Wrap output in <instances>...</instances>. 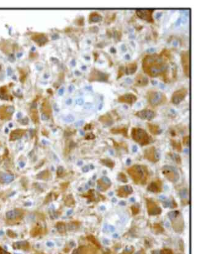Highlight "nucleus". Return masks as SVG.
I'll return each instance as SVG.
<instances>
[{"label": "nucleus", "mask_w": 199, "mask_h": 254, "mask_svg": "<svg viewBox=\"0 0 199 254\" xmlns=\"http://www.w3.org/2000/svg\"><path fill=\"white\" fill-rule=\"evenodd\" d=\"M14 179V177L12 174L0 172V183L1 184H9L13 182Z\"/></svg>", "instance_id": "nucleus-24"}, {"label": "nucleus", "mask_w": 199, "mask_h": 254, "mask_svg": "<svg viewBox=\"0 0 199 254\" xmlns=\"http://www.w3.org/2000/svg\"><path fill=\"white\" fill-rule=\"evenodd\" d=\"M135 116L142 120H151L156 117V113L152 110L143 109L135 113Z\"/></svg>", "instance_id": "nucleus-14"}, {"label": "nucleus", "mask_w": 199, "mask_h": 254, "mask_svg": "<svg viewBox=\"0 0 199 254\" xmlns=\"http://www.w3.org/2000/svg\"><path fill=\"white\" fill-rule=\"evenodd\" d=\"M30 117L34 124H38L39 122L38 112L36 109H31L30 110Z\"/></svg>", "instance_id": "nucleus-36"}, {"label": "nucleus", "mask_w": 199, "mask_h": 254, "mask_svg": "<svg viewBox=\"0 0 199 254\" xmlns=\"http://www.w3.org/2000/svg\"><path fill=\"white\" fill-rule=\"evenodd\" d=\"M149 79L146 76L141 74H138L135 78V86H145L148 84Z\"/></svg>", "instance_id": "nucleus-23"}, {"label": "nucleus", "mask_w": 199, "mask_h": 254, "mask_svg": "<svg viewBox=\"0 0 199 254\" xmlns=\"http://www.w3.org/2000/svg\"><path fill=\"white\" fill-rule=\"evenodd\" d=\"M133 192V189L130 185H123L117 190V195L121 198L128 197Z\"/></svg>", "instance_id": "nucleus-19"}, {"label": "nucleus", "mask_w": 199, "mask_h": 254, "mask_svg": "<svg viewBox=\"0 0 199 254\" xmlns=\"http://www.w3.org/2000/svg\"><path fill=\"white\" fill-rule=\"evenodd\" d=\"M137 68H138V65L136 63H130V64H128V65H126L125 70V72L126 73V74L128 75L133 74L136 72Z\"/></svg>", "instance_id": "nucleus-28"}, {"label": "nucleus", "mask_w": 199, "mask_h": 254, "mask_svg": "<svg viewBox=\"0 0 199 254\" xmlns=\"http://www.w3.org/2000/svg\"><path fill=\"white\" fill-rule=\"evenodd\" d=\"M51 177V172L48 170H45L39 172L37 175V178L39 180H48Z\"/></svg>", "instance_id": "nucleus-30"}, {"label": "nucleus", "mask_w": 199, "mask_h": 254, "mask_svg": "<svg viewBox=\"0 0 199 254\" xmlns=\"http://www.w3.org/2000/svg\"><path fill=\"white\" fill-rule=\"evenodd\" d=\"M55 228H56L57 231L61 234H64L66 233L67 227L64 222H57L55 224Z\"/></svg>", "instance_id": "nucleus-34"}, {"label": "nucleus", "mask_w": 199, "mask_h": 254, "mask_svg": "<svg viewBox=\"0 0 199 254\" xmlns=\"http://www.w3.org/2000/svg\"><path fill=\"white\" fill-rule=\"evenodd\" d=\"M99 121L102 123L103 124L108 126L112 125L114 123L113 119L110 117V116H109L108 114L104 115V116H101L100 118H99Z\"/></svg>", "instance_id": "nucleus-29"}, {"label": "nucleus", "mask_w": 199, "mask_h": 254, "mask_svg": "<svg viewBox=\"0 0 199 254\" xmlns=\"http://www.w3.org/2000/svg\"><path fill=\"white\" fill-rule=\"evenodd\" d=\"M167 58L161 54L147 55L142 60V68L150 77L164 75L168 70Z\"/></svg>", "instance_id": "nucleus-1"}, {"label": "nucleus", "mask_w": 199, "mask_h": 254, "mask_svg": "<svg viewBox=\"0 0 199 254\" xmlns=\"http://www.w3.org/2000/svg\"><path fill=\"white\" fill-rule=\"evenodd\" d=\"M122 71H123V68H122V67H121V68H120V70H119V71H118V78H120V77H122L123 75V72H122Z\"/></svg>", "instance_id": "nucleus-53"}, {"label": "nucleus", "mask_w": 199, "mask_h": 254, "mask_svg": "<svg viewBox=\"0 0 199 254\" xmlns=\"http://www.w3.org/2000/svg\"><path fill=\"white\" fill-rule=\"evenodd\" d=\"M122 254H131V252H125L122 253Z\"/></svg>", "instance_id": "nucleus-59"}, {"label": "nucleus", "mask_w": 199, "mask_h": 254, "mask_svg": "<svg viewBox=\"0 0 199 254\" xmlns=\"http://www.w3.org/2000/svg\"><path fill=\"white\" fill-rule=\"evenodd\" d=\"M91 128V124H87L85 127V130H90Z\"/></svg>", "instance_id": "nucleus-56"}, {"label": "nucleus", "mask_w": 199, "mask_h": 254, "mask_svg": "<svg viewBox=\"0 0 199 254\" xmlns=\"http://www.w3.org/2000/svg\"><path fill=\"white\" fill-rule=\"evenodd\" d=\"M144 157L147 160L152 162H157L158 159V155L155 147L152 146L144 151Z\"/></svg>", "instance_id": "nucleus-13"}, {"label": "nucleus", "mask_w": 199, "mask_h": 254, "mask_svg": "<svg viewBox=\"0 0 199 254\" xmlns=\"http://www.w3.org/2000/svg\"><path fill=\"white\" fill-rule=\"evenodd\" d=\"M44 232H45V229H44V228H43L41 225L37 224L31 229L30 234L31 237H35L43 234Z\"/></svg>", "instance_id": "nucleus-27"}, {"label": "nucleus", "mask_w": 199, "mask_h": 254, "mask_svg": "<svg viewBox=\"0 0 199 254\" xmlns=\"http://www.w3.org/2000/svg\"><path fill=\"white\" fill-rule=\"evenodd\" d=\"M79 225V223L78 222H76V221H73V222H71L69 224V229L70 230V231H75V229H78V226Z\"/></svg>", "instance_id": "nucleus-45"}, {"label": "nucleus", "mask_w": 199, "mask_h": 254, "mask_svg": "<svg viewBox=\"0 0 199 254\" xmlns=\"http://www.w3.org/2000/svg\"><path fill=\"white\" fill-rule=\"evenodd\" d=\"M26 133V130L23 129H16L12 131L9 135L10 141H15L21 138Z\"/></svg>", "instance_id": "nucleus-21"}, {"label": "nucleus", "mask_w": 199, "mask_h": 254, "mask_svg": "<svg viewBox=\"0 0 199 254\" xmlns=\"http://www.w3.org/2000/svg\"><path fill=\"white\" fill-rule=\"evenodd\" d=\"M111 186V182L107 177H102L97 181V186L101 192H106Z\"/></svg>", "instance_id": "nucleus-16"}, {"label": "nucleus", "mask_w": 199, "mask_h": 254, "mask_svg": "<svg viewBox=\"0 0 199 254\" xmlns=\"http://www.w3.org/2000/svg\"><path fill=\"white\" fill-rule=\"evenodd\" d=\"M189 136H186L185 137L183 138V140H182V143L183 144L186 146H189Z\"/></svg>", "instance_id": "nucleus-50"}, {"label": "nucleus", "mask_w": 199, "mask_h": 254, "mask_svg": "<svg viewBox=\"0 0 199 254\" xmlns=\"http://www.w3.org/2000/svg\"><path fill=\"white\" fill-rule=\"evenodd\" d=\"M181 64L184 73L187 77L190 76V58L188 50L183 51L181 54Z\"/></svg>", "instance_id": "nucleus-9"}, {"label": "nucleus", "mask_w": 199, "mask_h": 254, "mask_svg": "<svg viewBox=\"0 0 199 254\" xmlns=\"http://www.w3.org/2000/svg\"><path fill=\"white\" fill-rule=\"evenodd\" d=\"M64 203L68 207H73L75 205V198L71 194L66 196L64 199Z\"/></svg>", "instance_id": "nucleus-31"}, {"label": "nucleus", "mask_w": 199, "mask_h": 254, "mask_svg": "<svg viewBox=\"0 0 199 254\" xmlns=\"http://www.w3.org/2000/svg\"><path fill=\"white\" fill-rule=\"evenodd\" d=\"M13 247L14 249L27 251V250L30 249V245L29 242H27L26 240H23V241H19L16 242V243H14L13 245Z\"/></svg>", "instance_id": "nucleus-25"}, {"label": "nucleus", "mask_w": 199, "mask_h": 254, "mask_svg": "<svg viewBox=\"0 0 199 254\" xmlns=\"http://www.w3.org/2000/svg\"><path fill=\"white\" fill-rule=\"evenodd\" d=\"M153 229L155 233L157 234H160L164 232V229L162 226L158 223H156L153 225Z\"/></svg>", "instance_id": "nucleus-40"}, {"label": "nucleus", "mask_w": 199, "mask_h": 254, "mask_svg": "<svg viewBox=\"0 0 199 254\" xmlns=\"http://www.w3.org/2000/svg\"><path fill=\"white\" fill-rule=\"evenodd\" d=\"M31 39H32L33 41L39 46H42L43 45H45L47 42V41H48L46 35L43 34H35L31 37Z\"/></svg>", "instance_id": "nucleus-22"}, {"label": "nucleus", "mask_w": 199, "mask_h": 254, "mask_svg": "<svg viewBox=\"0 0 199 254\" xmlns=\"http://www.w3.org/2000/svg\"><path fill=\"white\" fill-rule=\"evenodd\" d=\"M95 138V136L94 134L93 133H87L86 136H85V139L86 140H94Z\"/></svg>", "instance_id": "nucleus-52"}, {"label": "nucleus", "mask_w": 199, "mask_h": 254, "mask_svg": "<svg viewBox=\"0 0 199 254\" xmlns=\"http://www.w3.org/2000/svg\"><path fill=\"white\" fill-rule=\"evenodd\" d=\"M148 128L150 131V132L153 134H155V135L159 134L162 132V130L160 129V128H159V126L158 125H154V124H148Z\"/></svg>", "instance_id": "nucleus-35"}, {"label": "nucleus", "mask_w": 199, "mask_h": 254, "mask_svg": "<svg viewBox=\"0 0 199 254\" xmlns=\"http://www.w3.org/2000/svg\"><path fill=\"white\" fill-rule=\"evenodd\" d=\"M168 216L174 231L178 233L182 232L184 230V221L181 213L179 211H173L169 213Z\"/></svg>", "instance_id": "nucleus-4"}, {"label": "nucleus", "mask_w": 199, "mask_h": 254, "mask_svg": "<svg viewBox=\"0 0 199 254\" xmlns=\"http://www.w3.org/2000/svg\"><path fill=\"white\" fill-rule=\"evenodd\" d=\"M57 197H58L57 194L55 193H50L46 197L45 200V201H44V203H45V204L48 203L49 202H51V201H53L54 200L56 199Z\"/></svg>", "instance_id": "nucleus-38"}, {"label": "nucleus", "mask_w": 199, "mask_h": 254, "mask_svg": "<svg viewBox=\"0 0 199 254\" xmlns=\"http://www.w3.org/2000/svg\"><path fill=\"white\" fill-rule=\"evenodd\" d=\"M63 89H61V90H59V94H60V95H62V93H63Z\"/></svg>", "instance_id": "nucleus-58"}, {"label": "nucleus", "mask_w": 199, "mask_h": 254, "mask_svg": "<svg viewBox=\"0 0 199 254\" xmlns=\"http://www.w3.org/2000/svg\"><path fill=\"white\" fill-rule=\"evenodd\" d=\"M188 93V91L187 89L182 88L176 91L173 94L172 97V102L173 104L175 105H178L184 100L186 97L187 94Z\"/></svg>", "instance_id": "nucleus-10"}, {"label": "nucleus", "mask_w": 199, "mask_h": 254, "mask_svg": "<svg viewBox=\"0 0 199 254\" xmlns=\"http://www.w3.org/2000/svg\"><path fill=\"white\" fill-rule=\"evenodd\" d=\"M25 215V212L21 209H14L6 213L7 223L9 224H15L21 221Z\"/></svg>", "instance_id": "nucleus-6"}, {"label": "nucleus", "mask_w": 199, "mask_h": 254, "mask_svg": "<svg viewBox=\"0 0 199 254\" xmlns=\"http://www.w3.org/2000/svg\"><path fill=\"white\" fill-rule=\"evenodd\" d=\"M110 132L114 134H122L125 136H127V129L126 128H112Z\"/></svg>", "instance_id": "nucleus-39"}, {"label": "nucleus", "mask_w": 199, "mask_h": 254, "mask_svg": "<svg viewBox=\"0 0 199 254\" xmlns=\"http://www.w3.org/2000/svg\"><path fill=\"white\" fill-rule=\"evenodd\" d=\"M109 76L107 74L101 72L95 69H94L89 74V81H106L107 80Z\"/></svg>", "instance_id": "nucleus-12"}, {"label": "nucleus", "mask_w": 199, "mask_h": 254, "mask_svg": "<svg viewBox=\"0 0 199 254\" xmlns=\"http://www.w3.org/2000/svg\"><path fill=\"white\" fill-rule=\"evenodd\" d=\"M0 254H11L9 252L6 251L2 247H0Z\"/></svg>", "instance_id": "nucleus-54"}, {"label": "nucleus", "mask_w": 199, "mask_h": 254, "mask_svg": "<svg viewBox=\"0 0 199 254\" xmlns=\"http://www.w3.org/2000/svg\"><path fill=\"white\" fill-rule=\"evenodd\" d=\"M41 110L43 112V117H45L46 118H49L51 113V109L49 103L47 100H45L43 102Z\"/></svg>", "instance_id": "nucleus-26"}, {"label": "nucleus", "mask_w": 199, "mask_h": 254, "mask_svg": "<svg viewBox=\"0 0 199 254\" xmlns=\"http://www.w3.org/2000/svg\"><path fill=\"white\" fill-rule=\"evenodd\" d=\"M73 254H95L94 250L88 246H80L78 249H75L73 252Z\"/></svg>", "instance_id": "nucleus-20"}, {"label": "nucleus", "mask_w": 199, "mask_h": 254, "mask_svg": "<svg viewBox=\"0 0 199 254\" xmlns=\"http://www.w3.org/2000/svg\"><path fill=\"white\" fill-rule=\"evenodd\" d=\"M14 109L12 106H2L0 107V119L1 120H9Z\"/></svg>", "instance_id": "nucleus-15"}, {"label": "nucleus", "mask_w": 199, "mask_h": 254, "mask_svg": "<svg viewBox=\"0 0 199 254\" xmlns=\"http://www.w3.org/2000/svg\"><path fill=\"white\" fill-rule=\"evenodd\" d=\"M171 145L173 146V148L176 150L178 152H181L182 151V146L181 143L178 142L176 140H171Z\"/></svg>", "instance_id": "nucleus-41"}, {"label": "nucleus", "mask_w": 199, "mask_h": 254, "mask_svg": "<svg viewBox=\"0 0 199 254\" xmlns=\"http://www.w3.org/2000/svg\"><path fill=\"white\" fill-rule=\"evenodd\" d=\"M137 97L134 94L131 93H128L123 94L122 96H120L118 99V102L122 103H125L130 105H132L136 101Z\"/></svg>", "instance_id": "nucleus-17"}, {"label": "nucleus", "mask_w": 199, "mask_h": 254, "mask_svg": "<svg viewBox=\"0 0 199 254\" xmlns=\"http://www.w3.org/2000/svg\"><path fill=\"white\" fill-rule=\"evenodd\" d=\"M63 174H64V170H63V168L62 167H59L57 170V177H61L62 176H63Z\"/></svg>", "instance_id": "nucleus-49"}, {"label": "nucleus", "mask_w": 199, "mask_h": 254, "mask_svg": "<svg viewBox=\"0 0 199 254\" xmlns=\"http://www.w3.org/2000/svg\"><path fill=\"white\" fill-rule=\"evenodd\" d=\"M170 155L171 156V157H172L173 159L178 163V164H180L181 163V159L180 156L178 155V154H175L174 153H171Z\"/></svg>", "instance_id": "nucleus-47"}, {"label": "nucleus", "mask_w": 199, "mask_h": 254, "mask_svg": "<svg viewBox=\"0 0 199 254\" xmlns=\"http://www.w3.org/2000/svg\"><path fill=\"white\" fill-rule=\"evenodd\" d=\"M153 13V9H138L136 11V14L139 18L150 23L154 22L152 17Z\"/></svg>", "instance_id": "nucleus-11"}, {"label": "nucleus", "mask_w": 199, "mask_h": 254, "mask_svg": "<svg viewBox=\"0 0 199 254\" xmlns=\"http://www.w3.org/2000/svg\"><path fill=\"white\" fill-rule=\"evenodd\" d=\"M160 254H173V251L170 249H164L160 251Z\"/></svg>", "instance_id": "nucleus-51"}, {"label": "nucleus", "mask_w": 199, "mask_h": 254, "mask_svg": "<svg viewBox=\"0 0 199 254\" xmlns=\"http://www.w3.org/2000/svg\"><path fill=\"white\" fill-rule=\"evenodd\" d=\"M171 206H172V208H176V207H177V206H178L177 203H176V202H175V201L173 199L172 200V203H171Z\"/></svg>", "instance_id": "nucleus-55"}, {"label": "nucleus", "mask_w": 199, "mask_h": 254, "mask_svg": "<svg viewBox=\"0 0 199 254\" xmlns=\"http://www.w3.org/2000/svg\"><path fill=\"white\" fill-rule=\"evenodd\" d=\"M147 98L149 104L154 107L163 104L166 101L164 94L156 91H150L147 94Z\"/></svg>", "instance_id": "nucleus-5"}, {"label": "nucleus", "mask_w": 199, "mask_h": 254, "mask_svg": "<svg viewBox=\"0 0 199 254\" xmlns=\"http://www.w3.org/2000/svg\"><path fill=\"white\" fill-rule=\"evenodd\" d=\"M11 96L8 94L6 87L3 86L0 88V98L4 99V100H9Z\"/></svg>", "instance_id": "nucleus-33"}, {"label": "nucleus", "mask_w": 199, "mask_h": 254, "mask_svg": "<svg viewBox=\"0 0 199 254\" xmlns=\"http://www.w3.org/2000/svg\"><path fill=\"white\" fill-rule=\"evenodd\" d=\"M87 240L91 242V243H93L95 247H97V248H100V244H99V242L96 239H95L94 236L92 235H89L88 236H87Z\"/></svg>", "instance_id": "nucleus-42"}, {"label": "nucleus", "mask_w": 199, "mask_h": 254, "mask_svg": "<svg viewBox=\"0 0 199 254\" xmlns=\"http://www.w3.org/2000/svg\"><path fill=\"white\" fill-rule=\"evenodd\" d=\"M6 234H7V236H9V237L12 238V239H14V238L17 237V236L16 233L14 232L13 231H12V230H11V229L7 230V232H6Z\"/></svg>", "instance_id": "nucleus-48"}, {"label": "nucleus", "mask_w": 199, "mask_h": 254, "mask_svg": "<svg viewBox=\"0 0 199 254\" xmlns=\"http://www.w3.org/2000/svg\"><path fill=\"white\" fill-rule=\"evenodd\" d=\"M162 188H163L162 182L159 179L151 182V183L149 185L148 187H147V190H148L149 192L154 193H158L161 192L162 191Z\"/></svg>", "instance_id": "nucleus-18"}, {"label": "nucleus", "mask_w": 199, "mask_h": 254, "mask_svg": "<svg viewBox=\"0 0 199 254\" xmlns=\"http://www.w3.org/2000/svg\"><path fill=\"white\" fill-rule=\"evenodd\" d=\"M127 172L133 182L137 185H144L148 180L149 172L145 166L134 165L130 168Z\"/></svg>", "instance_id": "nucleus-2"}, {"label": "nucleus", "mask_w": 199, "mask_h": 254, "mask_svg": "<svg viewBox=\"0 0 199 254\" xmlns=\"http://www.w3.org/2000/svg\"><path fill=\"white\" fill-rule=\"evenodd\" d=\"M147 211L150 216L158 215L162 213V209L157 203L151 198H147L146 199Z\"/></svg>", "instance_id": "nucleus-8"}, {"label": "nucleus", "mask_w": 199, "mask_h": 254, "mask_svg": "<svg viewBox=\"0 0 199 254\" xmlns=\"http://www.w3.org/2000/svg\"><path fill=\"white\" fill-rule=\"evenodd\" d=\"M117 178L119 180L122 182H124V183H126V182H128V178H127L126 175L123 172L119 173Z\"/></svg>", "instance_id": "nucleus-46"}, {"label": "nucleus", "mask_w": 199, "mask_h": 254, "mask_svg": "<svg viewBox=\"0 0 199 254\" xmlns=\"http://www.w3.org/2000/svg\"><path fill=\"white\" fill-rule=\"evenodd\" d=\"M131 137L133 140L141 146H146L151 141V138L144 129L133 128L131 130Z\"/></svg>", "instance_id": "nucleus-3"}, {"label": "nucleus", "mask_w": 199, "mask_h": 254, "mask_svg": "<svg viewBox=\"0 0 199 254\" xmlns=\"http://www.w3.org/2000/svg\"><path fill=\"white\" fill-rule=\"evenodd\" d=\"M94 190H90L88 191V192H87L85 195H83V197H86L87 199H89L90 201H94L95 200V197H94Z\"/></svg>", "instance_id": "nucleus-43"}, {"label": "nucleus", "mask_w": 199, "mask_h": 254, "mask_svg": "<svg viewBox=\"0 0 199 254\" xmlns=\"http://www.w3.org/2000/svg\"><path fill=\"white\" fill-rule=\"evenodd\" d=\"M102 20V16L97 13H92L89 16V21L90 23L99 22Z\"/></svg>", "instance_id": "nucleus-32"}, {"label": "nucleus", "mask_w": 199, "mask_h": 254, "mask_svg": "<svg viewBox=\"0 0 199 254\" xmlns=\"http://www.w3.org/2000/svg\"><path fill=\"white\" fill-rule=\"evenodd\" d=\"M162 172L166 179L171 182H173V183L176 182L180 178L177 170L173 166H164L162 168Z\"/></svg>", "instance_id": "nucleus-7"}, {"label": "nucleus", "mask_w": 199, "mask_h": 254, "mask_svg": "<svg viewBox=\"0 0 199 254\" xmlns=\"http://www.w3.org/2000/svg\"><path fill=\"white\" fill-rule=\"evenodd\" d=\"M83 99H78V100H77V104H78L79 105H81V104H83Z\"/></svg>", "instance_id": "nucleus-57"}, {"label": "nucleus", "mask_w": 199, "mask_h": 254, "mask_svg": "<svg viewBox=\"0 0 199 254\" xmlns=\"http://www.w3.org/2000/svg\"><path fill=\"white\" fill-rule=\"evenodd\" d=\"M101 162L102 163V164L104 165L108 168L112 169L114 168V167L115 166V162L110 159H103L101 160Z\"/></svg>", "instance_id": "nucleus-37"}, {"label": "nucleus", "mask_w": 199, "mask_h": 254, "mask_svg": "<svg viewBox=\"0 0 199 254\" xmlns=\"http://www.w3.org/2000/svg\"><path fill=\"white\" fill-rule=\"evenodd\" d=\"M131 210L133 215H136L140 211V207H139V205L138 204H134L131 206Z\"/></svg>", "instance_id": "nucleus-44"}]
</instances>
